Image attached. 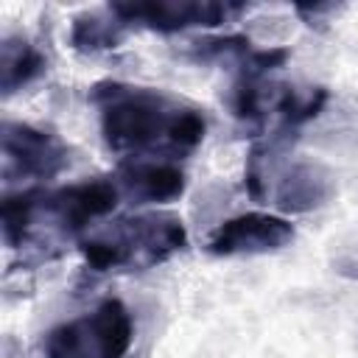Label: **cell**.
Wrapping results in <instances>:
<instances>
[{"label":"cell","instance_id":"1","mask_svg":"<svg viewBox=\"0 0 358 358\" xmlns=\"http://www.w3.org/2000/svg\"><path fill=\"white\" fill-rule=\"evenodd\" d=\"M109 151L126 159L171 162L193 154L207 131L201 109L168 92L101 81L90 92Z\"/></svg>","mask_w":358,"mask_h":358},{"label":"cell","instance_id":"2","mask_svg":"<svg viewBox=\"0 0 358 358\" xmlns=\"http://www.w3.org/2000/svg\"><path fill=\"white\" fill-rule=\"evenodd\" d=\"M187 246L179 215L165 210L115 218L106 229L84 235L78 252L92 271H143L171 260Z\"/></svg>","mask_w":358,"mask_h":358},{"label":"cell","instance_id":"3","mask_svg":"<svg viewBox=\"0 0 358 358\" xmlns=\"http://www.w3.org/2000/svg\"><path fill=\"white\" fill-rule=\"evenodd\" d=\"M120 196L123 193L115 179H87V182L64 185L56 190L34 187L28 243L39 235V229H48L59 238L81 241L92 221L106 218L117 207Z\"/></svg>","mask_w":358,"mask_h":358},{"label":"cell","instance_id":"4","mask_svg":"<svg viewBox=\"0 0 358 358\" xmlns=\"http://www.w3.org/2000/svg\"><path fill=\"white\" fill-rule=\"evenodd\" d=\"M134 341V319L120 299H103L90 313L56 324L45 341V358H126Z\"/></svg>","mask_w":358,"mask_h":358},{"label":"cell","instance_id":"5","mask_svg":"<svg viewBox=\"0 0 358 358\" xmlns=\"http://www.w3.org/2000/svg\"><path fill=\"white\" fill-rule=\"evenodd\" d=\"M246 190L257 201H271L285 213H305L322 207L333 196V179L313 162H285L271 157V148H252L246 173Z\"/></svg>","mask_w":358,"mask_h":358},{"label":"cell","instance_id":"6","mask_svg":"<svg viewBox=\"0 0 358 358\" xmlns=\"http://www.w3.org/2000/svg\"><path fill=\"white\" fill-rule=\"evenodd\" d=\"M126 28H148L157 34H179L187 28H218L246 11L243 3L218 0H148L109 3Z\"/></svg>","mask_w":358,"mask_h":358},{"label":"cell","instance_id":"7","mask_svg":"<svg viewBox=\"0 0 358 358\" xmlns=\"http://www.w3.org/2000/svg\"><path fill=\"white\" fill-rule=\"evenodd\" d=\"M0 148H3V179H53L62 173L70 162L67 145L36 126L17 123V120H3L0 129Z\"/></svg>","mask_w":358,"mask_h":358},{"label":"cell","instance_id":"8","mask_svg":"<svg viewBox=\"0 0 358 358\" xmlns=\"http://www.w3.org/2000/svg\"><path fill=\"white\" fill-rule=\"evenodd\" d=\"M294 224L274 213H241L227 221H221L210 238L207 252L215 257H252V255H268L294 241Z\"/></svg>","mask_w":358,"mask_h":358},{"label":"cell","instance_id":"9","mask_svg":"<svg viewBox=\"0 0 358 358\" xmlns=\"http://www.w3.org/2000/svg\"><path fill=\"white\" fill-rule=\"evenodd\" d=\"M115 182L120 193L134 199L137 204H165L179 199L187 187L185 171L173 162L159 159H126L117 168Z\"/></svg>","mask_w":358,"mask_h":358},{"label":"cell","instance_id":"10","mask_svg":"<svg viewBox=\"0 0 358 358\" xmlns=\"http://www.w3.org/2000/svg\"><path fill=\"white\" fill-rule=\"evenodd\" d=\"M129 28L120 22V17L106 6L101 11H84L70 25V45L78 53H101L112 50L126 39Z\"/></svg>","mask_w":358,"mask_h":358},{"label":"cell","instance_id":"11","mask_svg":"<svg viewBox=\"0 0 358 358\" xmlns=\"http://www.w3.org/2000/svg\"><path fill=\"white\" fill-rule=\"evenodd\" d=\"M48 70V59L22 36H6L0 45V87L3 95H14Z\"/></svg>","mask_w":358,"mask_h":358}]
</instances>
